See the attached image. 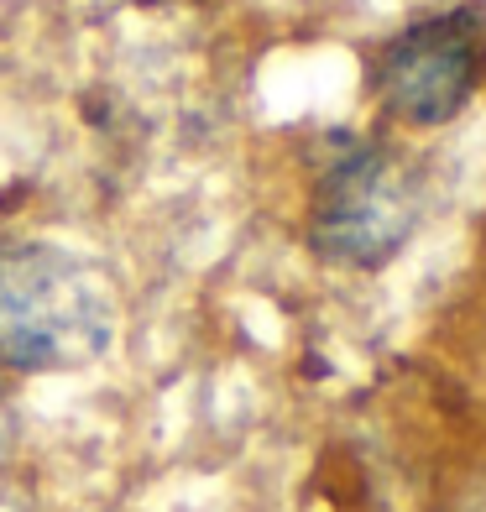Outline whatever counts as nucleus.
<instances>
[{
	"mask_svg": "<svg viewBox=\"0 0 486 512\" xmlns=\"http://www.w3.org/2000/svg\"><path fill=\"white\" fill-rule=\"evenodd\" d=\"M486 79V27L476 11L419 16L372 63L377 105L403 126H445Z\"/></svg>",
	"mask_w": 486,
	"mask_h": 512,
	"instance_id": "7ed1b4c3",
	"label": "nucleus"
},
{
	"mask_svg": "<svg viewBox=\"0 0 486 512\" xmlns=\"http://www.w3.org/2000/svg\"><path fill=\"white\" fill-rule=\"evenodd\" d=\"M115 340V293L95 262L53 241L0 246V366L79 371Z\"/></svg>",
	"mask_w": 486,
	"mask_h": 512,
	"instance_id": "f257e3e1",
	"label": "nucleus"
},
{
	"mask_svg": "<svg viewBox=\"0 0 486 512\" xmlns=\"http://www.w3.org/2000/svg\"><path fill=\"white\" fill-rule=\"evenodd\" d=\"M419 215L424 189L403 152L335 136L309 194V251L345 272H377L413 241Z\"/></svg>",
	"mask_w": 486,
	"mask_h": 512,
	"instance_id": "f03ea898",
	"label": "nucleus"
}]
</instances>
